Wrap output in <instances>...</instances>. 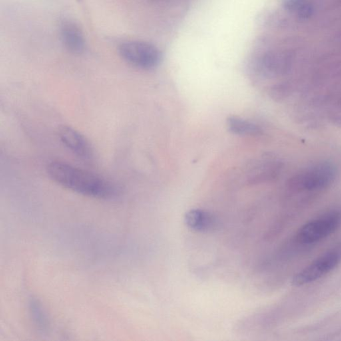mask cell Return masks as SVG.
I'll return each instance as SVG.
<instances>
[{"instance_id":"6da1fadb","label":"cell","mask_w":341,"mask_h":341,"mask_svg":"<svg viewBox=\"0 0 341 341\" xmlns=\"http://www.w3.org/2000/svg\"><path fill=\"white\" fill-rule=\"evenodd\" d=\"M46 170L54 182L84 196L111 199L120 194V189L112 181L63 161H51Z\"/></svg>"},{"instance_id":"3957f363","label":"cell","mask_w":341,"mask_h":341,"mask_svg":"<svg viewBox=\"0 0 341 341\" xmlns=\"http://www.w3.org/2000/svg\"><path fill=\"white\" fill-rule=\"evenodd\" d=\"M341 226V209L327 211L311 219L297 231L295 239L299 244L312 245L327 238Z\"/></svg>"},{"instance_id":"5b68a950","label":"cell","mask_w":341,"mask_h":341,"mask_svg":"<svg viewBox=\"0 0 341 341\" xmlns=\"http://www.w3.org/2000/svg\"><path fill=\"white\" fill-rule=\"evenodd\" d=\"M119 53L127 63L139 68H155L162 61V53L151 43L140 41H129L119 46Z\"/></svg>"},{"instance_id":"277c9868","label":"cell","mask_w":341,"mask_h":341,"mask_svg":"<svg viewBox=\"0 0 341 341\" xmlns=\"http://www.w3.org/2000/svg\"><path fill=\"white\" fill-rule=\"evenodd\" d=\"M341 263V245L327 251L293 277L292 284L302 287L326 276Z\"/></svg>"},{"instance_id":"8992f818","label":"cell","mask_w":341,"mask_h":341,"mask_svg":"<svg viewBox=\"0 0 341 341\" xmlns=\"http://www.w3.org/2000/svg\"><path fill=\"white\" fill-rule=\"evenodd\" d=\"M59 137L63 144L79 158L91 161L94 157V150L88 139L73 127L61 126Z\"/></svg>"},{"instance_id":"30bf717a","label":"cell","mask_w":341,"mask_h":341,"mask_svg":"<svg viewBox=\"0 0 341 341\" xmlns=\"http://www.w3.org/2000/svg\"><path fill=\"white\" fill-rule=\"evenodd\" d=\"M29 311L31 318L37 329L41 331H47L49 328V321L40 303L35 299L31 300L29 303Z\"/></svg>"},{"instance_id":"52a82bcc","label":"cell","mask_w":341,"mask_h":341,"mask_svg":"<svg viewBox=\"0 0 341 341\" xmlns=\"http://www.w3.org/2000/svg\"><path fill=\"white\" fill-rule=\"evenodd\" d=\"M184 220L189 229L199 233L211 232L216 229L218 225L216 217L202 209H191L187 211Z\"/></svg>"},{"instance_id":"9c48e42d","label":"cell","mask_w":341,"mask_h":341,"mask_svg":"<svg viewBox=\"0 0 341 341\" xmlns=\"http://www.w3.org/2000/svg\"><path fill=\"white\" fill-rule=\"evenodd\" d=\"M227 126L229 130L238 135H245V136H255L262 133L261 127L245 119L237 117H230L227 119Z\"/></svg>"},{"instance_id":"ba28073f","label":"cell","mask_w":341,"mask_h":341,"mask_svg":"<svg viewBox=\"0 0 341 341\" xmlns=\"http://www.w3.org/2000/svg\"><path fill=\"white\" fill-rule=\"evenodd\" d=\"M61 37L65 47L71 53L80 54L84 51V37L79 27L72 21H65L62 23Z\"/></svg>"},{"instance_id":"7a4b0ae2","label":"cell","mask_w":341,"mask_h":341,"mask_svg":"<svg viewBox=\"0 0 341 341\" xmlns=\"http://www.w3.org/2000/svg\"><path fill=\"white\" fill-rule=\"evenodd\" d=\"M337 168L328 161H320L295 175L289 181V187L296 191L317 192L325 190L334 183Z\"/></svg>"}]
</instances>
